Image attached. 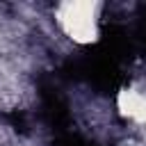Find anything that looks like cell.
Here are the masks:
<instances>
[{
  "label": "cell",
  "mask_w": 146,
  "mask_h": 146,
  "mask_svg": "<svg viewBox=\"0 0 146 146\" xmlns=\"http://www.w3.org/2000/svg\"><path fill=\"white\" fill-rule=\"evenodd\" d=\"M100 2L94 0H68L57 5L55 21L71 41L94 43L100 36Z\"/></svg>",
  "instance_id": "1"
},
{
  "label": "cell",
  "mask_w": 146,
  "mask_h": 146,
  "mask_svg": "<svg viewBox=\"0 0 146 146\" xmlns=\"http://www.w3.org/2000/svg\"><path fill=\"white\" fill-rule=\"evenodd\" d=\"M116 105L125 119L146 125V82H135L121 89L116 96Z\"/></svg>",
  "instance_id": "2"
}]
</instances>
